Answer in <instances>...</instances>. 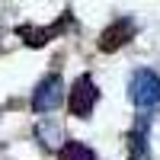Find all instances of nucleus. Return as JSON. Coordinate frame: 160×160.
<instances>
[{"mask_svg": "<svg viewBox=\"0 0 160 160\" xmlns=\"http://www.w3.org/2000/svg\"><path fill=\"white\" fill-rule=\"evenodd\" d=\"M148 125H151V115H148V112H138L135 128H131L128 135H125V154H128V160H151Z\"/></svg>", "mask_w": 160, "mask_h": 160, "instance_id": "obj_6", "label": "nucleus"}, {"mask_svg": "<svg viewBox=\"0 0 160 160\" xmlns=\"http://www.w3.org/2000/svg\"><path fill=\"white\" fill-rule=\"evenodd\" d=\"M128 96L135 102L138 112H154L160 106V77L148 68H141L131 74V83H128Z\"/></svg>", "mask_w": 160, "mask_h": 160, "instance_id": "obj_1", "label": "nucleus"}, {"mask_svg": "<svg viewBox=\"0 0 160 160\" xmlns=\"http://www.w3.org/2000/svg\"><path fill=\"white\" fill-rule=\"evenodd\" d=\"M61 102H64V83H61V74L51 71L32 93V112L48 115V112H55Z\"/></svg>", "mask_w": 160, "mask_h": 160, "instance_id": "obj_4", "label": "nucleus"}, {"mask_svg": "<svg viewBox=\"0 0 160 160\" xmlns=\"http://www.w3.org/2000/svg\"><path fill=\"white\" fill-rule=\"evenodd\" d=\"M35 135L42 138V144H45V148H58V151H61V144H64V138H61V128H58V125H51V122H38Z\"/></svg>", "mask_w": 160, "mask_h": 160, "instance_id": "obj_8", "label": "nucleus"}, {"mask_svg": "<svg viewBox=\"0 0 160 160\" xmlns=\"http://www.w3.org/2000/svg\"><path fill=\"white\" fill-rule=\"evenodd\" d=\"M135 32H138V26L131 22V19H112L109 26H106V29L99 32V51H106V55H112V51H118L125 42H131V38H135Z\"/></svg>", "mask_w": 160, "mask_h": 160, "instance_id": "obj_5", "label": "nucleus"}, {"mask_svg": "<svg viewBox=\"0 0 160 160\" xmlns=\"http://www.w3.org/2000/svg\"><path fill=\"white\" fill-rule=\"evenodd\" d=\"M68 29H74V16H71V10H64L61 19L51 22V26H16V35L29 48H42V45H48L51 38H58L61 32H68Z\"/></svg>", "mask_w": 160, "mask_h": 160, "instance_id": "obj_3", "label": "nucleus"}, {"mask_svg": "<svg viewBox=\"0 0 160 160\" xmlns=\"http://www.w3.org/2000/svg\"><path fill=\"white\" fill-rule=\"evenodd\" d=\"M58 160H96V154L83 141H64L61 151H58Z\"/></svg>", "mask_w": 160, "mask_h": 160, "instance_id": "obj_7", "label": "nucleus"}, {"mask_svg": "<svg viewBox=\"0 0 160 160\" xmlns=\"http://www.w3.org/2000/svg\"><path fill=\"white\" fill-rule=\"evenodd\" d=\"M96 99H99V90H96V80H93L90 74H80L74 80L71 87V96H68V109L74 118H87L93 115V109H96Z\"/></svg>", "mask_w": 160, "mask_h": 160, "instance_id": "obj_2", "label": "nucleus"}]
</instances>
